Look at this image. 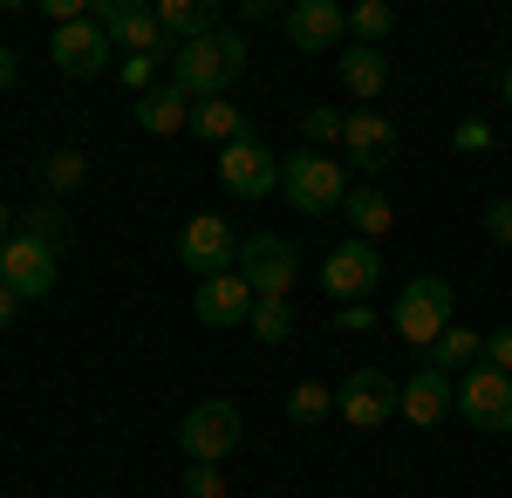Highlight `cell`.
I'll return each instance as SVG.
<instances>
[{
  "label": "cell",
  "instance_id": "obj_1",
  "mask_svg": "<svg viewBox=\"0 0 512 498\" xmlns=\"http://www.w3.org/2000/svg\"><path fill=\"white\" fill-rule=\"evenodd\" d=\"M246 35H233V28H212V35H198L178 48V62H171V89L185 96V103H219L226 89H239V76H246Z\"/></svg>",
  "mask_w": 512,
  "mask_h": 498
},
{
  "label": "cell",
  "instance_id": "obj_2",
  "mask_svg": "<svg viewBox=\"0 0 512 498\" xmlns=\"http://www.w3.org/2000/svg\"><path fill=\"white\" fill-rule=\"evenodd\" d=\"M458 321V294H451V280H437V273H417V280H403V294L390 307V328L403 335V348H424L431 355L437 335Z\"/></svg>",
  "mask_w": 512,
  "mask_h": 498
},
{
  "label": "cell",
  "instance_id": "obj_3",
  "mask_svg": "<svg viewBox=\"0 0 512 498\" xmlns=\"http://www.w3.org/2000/svg\"><path fill=\"white\" fill-rule=\"evenodd\" d=\"M280 192H287L294 212L321 219V212H342V198H349V171H342L328 151H294V157H280Z\"/></svg>",
  "mask_w": 512,
  "mask_h": 498
},
{
  "label": "cell",
  "instance_id": "obj_4",
  "mask_svg": "<svg viewBox=\"0 0 512 498\" xmlns=\"http://www.w3.org/2000/svg\"><path fill=\"white\" fill-rule=\"evenodd\" d=\"M239 437H246V417H239V403H226V396L192 403L185 423H178V451L192 464H226L239 451Z\"/></svg>",
  "mask_w": 512,
  "mask_h": 498
},
{
  "label": "cell",
  "instance_id": "obj_5",
  "mask_svg": "<svg viewBox=\"0 0 512 498\" xmlns=\"http://www.w3.org/2000/svg\"><path fill=\"white\" fill-rule=\"evenodd\" d=\"M233 273L253 287V301H287L301 260H294V246H287L280 232H253V239H239V267Z\"/></svg>",
  "mask_w": 512,
  "mask_h": 498
},
{
  "label": "cell",
  "instance_id": "obj_6",
  "mask_svg": "<svg viewBox=\"0 0 512 498\" xmlns=\"http://www.w3.org/2000/svg\"><path fill=\"white\" fill-rule=\"evenodd\" d=\"M458 417L485 430V437H506L512 430V376H499L492 362H472L458 376Z\"/></svg>",
  "mask_w": 512,
  "mask_h": 498
},
{
  "label": "cell",
  "instance_id": "obj_7",
  "mask_svg": "<svg viewBox=\"0 0 512 498\" xmlns=\"http://www.w3.org/2000/svg\"><path fill=\"white\" fill-rule=\"evenodd\" d=\"M178 260H185V273H198V280H219V273L239 267V232L226 226L219 212H192L185 232H178Z\"/></svg>",
  "mask_w": 512,
  "mask_h": 498
},
{
  "label": "cell",
  "instance_id": "obj_8",
  "mask_svg": "<svg viewBox=\"0 0 512 498\" xmlns=\"http://www.w3.org/2000/svg\"><path fill=\"white\" fill-rule=\"evenodd\" d=\"M376 280H383V253H376L369 239H342V246L321 260V287H328V301H335V307L369 301Z\"/></svg>",
  "mask_w": 512,
  "mask_h": 498
},
{
  "label": "cell",
  "instance_id": "obj_9",
  "mask_svg": "<svg viewBox=\"0 0 512 498\" xmlns=\"http://www.w3.org/2000/svg\"><path fill=\"white\" fill-rule=\"evenodd\" d=\"M55 280H62V253H55V246H41L28 232H14V239L0 246V287H14L21 301L55 294Z\"/></svg>",
  "mask_w": 512,
  "mask_h": 498
},
{
  "label": "cell",
  "instance_id": "obj_10",
  "mask_svg": "<svg viewBox=\"0 0 512 498\" xmlns=\"http://www.w3.org/2000/svg\"><path fill=\"white\" fill-rule=\"evenodd\" d=\"M96 21H103V35L117 41L123 55H158V62H178V48H171L164 28H158V7H144V0H103V7H96Z\"/></svg>",
  "mask_w": 512,
  "mask_h": 498
},
{
  "label": "cell",
  "instance_id": "obj_11",
  "mask_svg": "<svg viewBox=\"0 0 512 498\" xmlns=\"http://www.w3.org/2000/svg\"><path fill=\"white\" fill-rule=\"evenodd\" d=\"M396 376L390 369H376V362H362V369H349V383L335 389V417H349L355 430H376V423L396 417Z\"/></svg>",
  "mask_w": 512,
  "mask_h": 498
},
{
  "label": "cell",
  "instance_id": "obj_12",
  "mask_svg": "<svg viewBox=\"0 0 512 498\" xmlns=\"http://www.w3.org/2000/svg\"><path fill=\"white\" fill-rule=\"evenodd\" d=\"M219 178H226V192H239V198L280 192V157H274V144H260L253 130H239L233 144L219 151Z\"/></svg>",
  "mask_w": 512,
  "mask_h": 498
},
{
  "label": "cell",
  "instance_id": "obj_13",
  "mask_svg": "<svg viewBox=\"0 0 512 498\" xmlns=\"http://www.w3.org/2000/svg\"><path fill=\"white\" fill-rule=\"evenodd\" d=\"M110 48H117V41L103 35V21L89 14V21H76V28H55V35H48V62H55L62 76L89 82V76L110 69Z\"/></svg>",
  "mask_w": 512,
  "mask_h": 498
},
{
  "label": "cell",
  "instance_id": "obj_14",
  "mask_svg": "<svg viewBox=\"0 0 512 498\" xmlns=\"http://www.w3.org/2000/svg\"><path fill=\"white\" fill-rule=\"evenodd\" d=\"M280 28H287V48L328 55L335 41L349 35V7H335V0H294V7L280 14Z\"/></svg>",
  "mask_w": 512,
  "mask_h": 498
},
{
  "label": "cell",
  "instance_id": "obj_15",
  "mask_svg": "<svg viewBox=\"0 0 512 498\" xmlns=\"http://www.w3.org/2000/svg\"><path fill=\"white\" fill-rule=\"evenodd\" d=\"M396 410H403V423H417V430H431V423H444L451 410H458V383L444 376V369H417V376H403V389H396Z\"/></svg>",
  "mask_w": 512,
  "mask_h": 498
},
{
  "label": "cell",
  "instance_id": "obj_16",
  "mask_svg": "<svg viewBox=\"0 0 512 498\" xmlns=\"http://www.w3.org/2000/svg\"><path fill=\"white\" fill-rule=\"evenodd\" d=\"M342 144H349V164L355 171H390L396 164V123L376 110H349V123H342Z\"/></svg>",
  "mask_w": 512,
  "mask_h": 498
},
{
  "label": "cell",
  "instance_id": "obj_17",
  "mask_svg": "<svg viewBox=\"0 0 512 498\" xmlns=\"http://www.w3.org/2000/svg\"><path fill=\"white\" fill-rule=\"evenodd\" d=\"M253 287L239 280V273H219V280H198L192 294V314L205 321V328H239V321H253Z\"/></svg>",
  "mask_w": 512,
  "mask_h": 498
},
{
  "label": "cell",
  "instance_id": "obj_18",
  "mask_svg": "<svg viewBox=\"0 0 512 498\" xmlns=\"http://www.w3.org/2000/svg\"><path fill=\"white\" fill-rule=\"evenodd\" d=\"M342 212H349V226H355V239H383V232L396 226V205H390V192L383 185H349V198H342Z\"/></svg>",
  "mask_w": 512,
  "mask_h": 498
},
{
  "label": "cell",
  "instance_id": "obj_19",
  "mask_svg": "<svg viewBox=\"0 0 512 498\" xmlns=\"http://www.w3.org/2000/svg\"><path fill=\"white\" fill-rule=\"evenodd\" d=\"M383 82H390L383 48H362V41H349V48H342V89H349L355 103H376V96H383Z\"/></svg>",
  "mask_w": 512,
  "mask_h": 498
},
{
  "label": "cell",
  "instance_id": "obj_20",
  "mask_svg": "<svg viewBox=\"0 0 512 498\" xmlns=\"http://www.w3.org/2000/svg\"><path fill=\"white\" fill-rule=\"evenodd\" d=\"M137 130L144 137H178V130H192V103L178 96V89H151V96H137Z\"/></svg>",
  "mask_w": 512,
  "mask_h": 498
},
{
  "label": "cell",
  "instance_id": "obj_21",
  "mask_svg": "<svg viewBox=\"0 0 512 498\" xmlns=\"http://www.w3.org/2000/svg\"><path fill=\"white\" fill-rule=\"evenodd\" d=\"M239 130H246V116H239L226 96H219V103H192V137L198 144H219V151H226Z\"/></svg>",
  "mask_w": 512,
  "mask_h": 498
},
{
  "label": "cell",
  "instance_id": "obj_22",
  "mask_svg": "<svg viewBox=\"0 0 512 498\" xmlns=\"http://www.w3.org/2000/svg\"><path fill=\"white\" fill-rule=\"evenodd\" d=\"M158 28H164V41H171V35L198 41V35H212V28H219V14H212V7H198V0H164V7H158Z\"/></svg>",
  "mask_w": 512,
  "mask_h": 498
},
{
  "label": "cell",
  "instance_id": "obj_23",
  "mask_svg": "<svg viewBox=\"0 0 512 498\" xmlns=\"http://www.w3.org/2000/svg\"><path fill=\"white\" fill-rule=\"evenodd\" d=\"M349 35L362 41V48H383V41L396 35V7L390 0H355L349 7Z\"/></svg>",
  "mask_w": 512,
  "mask_h": 498
},
{
  "label": "cell",
  "instance_id": "obj_24",
  "mask_svg": "<svg viewBox=\"0 0 512 498\" xmlns=\"http://www.w3.org/2000/svg\"><path fill=\"white\" fill-rule=\"evenodd\" d=\"M478 355H485V335H472L465 321H451V328L437 335V348H431V369L458 376V362H478Z\"/></svg>",
  "mask_w": 512,
  "mask_h": 498
},
{
  "label": "cell",
  "instance_id": "obj_25",
  "mask_svg": "<svg viewBox=\"0 0 512 498\" xmlns=\"http://www.w3.org/2000/svg\"><path fill=\"white\" fill-rule=\"evenodd\" d=\"M21 232L62 253V239H69V219H62V205H55V198H41V205H28V212H21Z\"/></svg>",
  "mask_w": 512,
  "mask_h": 498
},
{
  "label": "cell",
  "instance_id": "obj_26",
  "mask_svg": "<svg viewBox=\"0 0 512 498\" xmlns=\"http://www.w3.org/2000/svg\"><path fill=\"white\" fill-rule=\"evenodd\" d=\"M41 178H48V198H69V192H82V178H89V157L82 151H55Z\"/></svg>",
  "mask_w": 512,
  "mask_h": 498
},
{
  "label": "cell",
  "instance_id": "obj_27",
  "mask_svg": "<svg viewBox=\"0 0 512 498\" xmlns=\"http://www.w3.org/2000/svg\"><path fill=\"white\" fill-rule=\"evenodd\" d=\"M335 410V389H321V383H294L287 389V417L294 423H321Z\"/></svg>",
  "mask_w": 512,
  "mask_h": 498
},
{
  "label": "cell",
  "instance_id": "obj_28",
  "mask_svg": "<svg viewBox=\"0 0 512 498\" xmlns=\"http://www.w3.org/2000/svg\"><path fill=\"white\" fill-rule=\"evenodd\" d=\"M246 328H253L260 342L274 348V342H287V335H294V307H287V301H260V307H253V321H246Z\"/></svg>",
  "mask_w": 512,
  "mask_h": 498
},
{
  "label": "cell",
  "instance_id": "obj_29",
  "mask_svg": "<svg viewBox=\"0 0 512 498\" xmlns=\"http://www.w3.org/2000/svg\"><path fill=\"white\" fill-rule=\"evenodd\" d=\"M342 123H349V110H328V103H315V110L301 116V137H308V151H321V144H342Z\"/></svg>",
  "mask_w": 512,
  "mask_h": 498
},
{
  "label": "cell",
  "instance_id": "obj_30",
  "mask_svg": "<svg viewBox=\"0 0 512 498\" xmlns=\"http://www.w3.org/2000/svg\"><path fill=\"white\" fill-rule=\"evenodd\" d=\"M185 498H226L219 464H192V471H185Z\"/></svg>",
  "mask_w": 512,
  "mask_h": 498
},
{
  "label": "cell",
  "instance_id": "obj_31",
  "mask_svg": "<svg viewBox=\"0 0 512 498\" xmlns=\"http://www.w3.org/2000/svg\"><path fill=\"white\" fill-rule=\"evenodd\" d=\"M151 82H158V55H123V89L151 96Z\"/></svg>",
  "mask_w": 512,
  "mask_h": 498
},
{
  "label": "cell",
  "instance_id": "obj_32",
  "mask_svg": "<svg viewBox=\"0 0 512 498\" xmlns=\"http://www.w3.org/2000/svg\"><path fill=\"white\" fill-rule=\"evenodd\" d=\"M485 239H492V246H512V198H499V205L485 212Z\"/></svg>",
  "mask_w": 512,
  "mask_h": 498
},
{
  "label": "cell",
  "instance_id": "obj_33",
  "mask_svg": "<svg viewBox=\"0 0 512 498\" xmlns=\"http://www.w3.org/2000/svg\"><path fill=\"white\" fill-rule=\"evenodd\" d=\"M485 362H492L499 376H512V321L499 328V335H485Z\"/></svg>",
  "mask_w": 512,
  "mask_h": 498
},
{
  "label": "cell",
  "instance_id": "obj_34",
  "mask_svg": "<svg viewBox=\"0 0 512 498\" xmlns=\"http://www.w3.org/2000/svg\"><path fill=\"white\" fill-rule=\"evenodd\" d=\"M451 144H458V151H492V123H478V116H465Z\"/></svg>",
  "mask_w": 512,
  "mask_h": 498
},
{
  "label": "cell",
  "instance_id": "obj_35",
  "mask_svg": "<svg viewBox=\"0 0 512 498\" xmlns=\"http://www.w3.org/2000/svg\"><path fill=\"white\" fill-rule=\"evenodd\" d=\"M335 328H342V335H362V328H376V314H369L362 301H355V307H335Z\"/></svg>",
  "mask_w": 512,
  "mask_h": 498
},
{
  "label": "cell",
  "instance_id": "obj_36",
  "mask_svg": "<svg viewBox=\"0 0 512 498\" xmlns=\"http://www.w3.org/2000/svg\"><path fill=\"white\" fill-rule=\"evenodd\" d=\"M14 321H21V294H14V287H0V335H7Z\"/></svg>",
  "mask_w": 512,
  "mask_h": 498
},
{
  "label": "cell",
  "instance_id": "obj_37",
  "mask_svg": "<svg viewBox=\"0 0 512 498\" xmlns=\"http://www.w3.org/2000/svg\"><path fill=\"white\" fill-rule=\"evenodd\" d=\"M14 76H21V62H14V48H7V41H0V96H7V89H14Z\"/></svg>",
  "mask_w": 512,
  "mask_h": 498
},
{
  "label": "cell",
  "instance_id": "obj_38",
  "mask_svg": "<svg viewBox=\"0 0 512 498\" xmlns=\"http://www.w3.org/2000/svg\"><path fill=\"white\" fill-rule=\"evenodd\" d=\"M14 239V212H7V198H0V246Z\"/></svg>",
  "mask_w": 512,
  "mask_h": 498
},
{
  "label": "cell",
  "instance_id": "obj_39",
  "mask_svg": "<svg viewBox=\"0 0 512 498\" xmlns=\"http://www.w3.org/2000/svg\"><path fill=\"white\" fill-rule=\"evenodd\" d=\"M506 103H512V69H506Z\"/></svg>",
  "mask_w": 512,
  "mask_h": 498
}]
</instances>
